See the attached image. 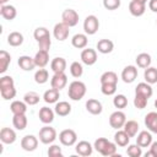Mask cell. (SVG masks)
I'll list each match as a JSON object with an SVG mask.
<instances>
[{
  "label": "cell",
  "mask_w": 157,
  "mask_h": 157,
  "mask_svg": "<svg viewBox=\"0 0 157 157\" xmlns=\"http://www.w3.org/2000/svg\"><path fill=\"white\" fill-rule=\"evenodd\" d=\"M156 25H157V21H156Z\"/></svg>",
  "instance_id": "9f6ffc18"
},
{
  "label": "cell",
  "mask_w": 157,
  "mask_h": 157,
  "mask_svg": "<svg viewBox=\"0 0 157 157\" xmlns=\"http://www.w3.org/2000/svg\"><path fill=\"white\" fill-rule=\"evenodd\" d=\"M21 147L27 152H32L38 147V139L34 135H26L21 139Z\"/></svg>",
  "instance_id": "7c38bea8"
},
{
  "label": "cell",
  "mask_w": 157,
  "mask_h": 157,
  "mask_svg": "<svg viewBox=\"0 0 157 157\" xmlns=\"http://www.w3.org/2000/svg\"><path fill=\"white\" fill-rule=\"evenodd\" d=\"M135 1H137V2H141V4H146V2H147V0H135Z\"/></svg>",
  "instance_id": "db71d44e"
},
{
  "label": "cell",
  "mask_w": 157,
  "mask_h": 157,
  "mask_svg": "<svg viewBox=\"0 0 157 157\" xmlns=\"http://www.w3.org/2000/svg\"><path fill=\"white\" fill-rule=\"evenodd\" d=\"M59 141L64 146H74L77 141V134L72 129H64L59 134Z\"/></svg>",
  "instance_id": "5b68a950"
},
{
  "label": "cell",
  "mask_w": 157,
  "mask_h": 157,
  "mask_svg": "<svg viewBox=\"0 0 157 157\" xmlns=\"http://www.w3.org/2000/svg\"><path fill=\"white\" fill-rule=\"evenodd\" d=\"M66 85H67V76L65 75V72H55L53 75L50 80V86L53 88L61 91Z\"/></svg>",
  "instance_id": "8fae6325"
},
{
  "label": "cell",
  "mask_w": 157,
  "mask_h": 157,
  "mask_svg": "<svg viewBox=\"0 0 157 157\" xmlns=\"http://www.w3.org/2000/svg\"><path fill=\"white\" fill-rule=\"evenodd\" d=\"M54 112L55 114H58L59 117H66L71 113V104L66 101H60L55 103L54 107Z\"/></svg>",
  "instance_id": "cb8c5ba5"
},
{
  "label": "cell",
  "mask_w": 157,
  "mask_h": 157,
  "mask_svg": "<svg viewBox=\"0 0 157 157\" xmlns=\"http://www.w3.org/2000/svg\"><path fill=\"white\" fill-rule=\"evenodd\" d=\"M69 33H70V27L67 25H65L64 22H58L54 28H53V36L55 39L63 42L65 39H67L69 37Z\"/></svg>",
  "instance_id": "9c48e42d"
},
{
  "label": "cell",
  "mask_w": 157,
  "mask_h": 157,
  "mask_svg": "<svg viewBox=\"0 0 157 157\" xmlns=\"http://www.w3.org/2000/svg\"><path fill=\"white\" fill-rule=\"evenodd\" d=\"M146 157H157V141H152V144L150 145V151L145 153Z\"/></svg>",
  "instance_id": "f907efd6"
},
{
  "label": "cell",
  "mask_w": 157,
  "mask_h": 157,
  "mask_svg": "<svg viewBox=\"0 0 157 157\" xmlns=\"http://www.w3.org/2000/svg\"><path fill=\"white\" fill-rule=\"evenodd\" d=\"M101 92L104 96H113L117 92V83H101Z\"/></svg>",
  "instance_id": "ee69618b"
},
{
  "label": "cell",
  "mask_w": 157,
  "mask_h": 157,
  "mask_svg": "<svg viewBox=\"0 0 157 157\" xmlns=\"http://www.w3.org/2000/svg\"><path fill=\"white\" fill-rule=\"evenodd\" d=\"M136 144L140 146V147H150V145L152 144V135H151V131H147V130H142L137 134V137H136Z\"/></svg>",
  "instance_id": "ffe728a7"
},
{
  "label": "cell",
  "mask_w": 157,
  "mask_h": 157,
  "mask_svg": "<svg viewBox=\"0 0 157 157\" xmlns=\"http://www.w3.org/2000/svg\"><path fill=\"white\" fill-rule=\"evenodd\" d=\"M120 4H121V0H103V6L109 11L119 9Z\"/></svg>",
  "instance_id": "7dc6e473"
},
{
  "label": "cell",
  "mask_w": 157,
  "mask_h": 157,
  "mask_svg": "<svg viewBox=\"0 0 157 157\" xmlns=\"http://www.w3.org/2000/svg\"><path fill=\"white\" fill-rule=\"evenodd\" d=\"M101 83H117L118 85V75L114 71H105L101 75Z\"/></svg>",
  "instance_id": "f35d334b"
},
{
  "label": "cell",
  "mask_w": 157,
  "mask_h": 157,
  "mask_svg": "<svg viewBox=\"0 0 157 157\" xmlns=\"http://www.w3.org/2000/svg\"><path fill=\"white\" fill-rule=\"evenodd\" d=\"M56 136H58L56 130H55L54 128H52L50 125H48V124H47L45 126H43V128L39 130V135H38L39 141H40L42 144H44V145H50V144H53V142L55 141Z\"/></svg>",
  "instance_id": "277c9868"
},
{
  "label": "cell",
  "mask_w": 157,
  "mask_h": 157,
  "mask_svg": "<svg viewBox=\"0 0 157 157\" xmlns=\"http://www.w3.org/2000/svg\"><path fill=\"white\" fill-rule=\"evenodd\" d=\"M86 91H87L86 85L80 80H75L69 85L67 96L71 101H81L85 97Z\"/></svg>",
  "instance_id": "3957f363"
},
{
  "label": "cell",
  "mask_w": 157,
  "mask_h": 157,
  "mask_svg": "<svg viewBox=\"0 0 157 157\" xmlns=\"http://www.w3.org/2000/svg\"><path fill=\"white\" fill-rule=\"evenodd\" d=\"M145 125L148 131L157 134V112H150L145 115Z\"/></svg>",
  "instance_id": "d6986e66"
},
{
  "label": "cell",
  "mask_w": 157,
  "mask_h": 157,
  "mask_svg": "<svg viewBox=\"0 0 157 157\" xmlns=\"http://www.w3.org/2000/svg\"><path fill=\"white\" fill-rule=\"evenodd\" d=\"M60 98V91L56 90V88H49L44 92L43 94V101L45 103H49V104H53V103H56Z\"/></svg>",
  "instance_id": "4316f807"
},
{
  "label": "cell",
  "mask_w": 157,
  "mask_h": 157,
  "mask_svg": "<svg viewBox=\"0 0 157 157\" xmlns=\"http://www.w3.org/2000/svg\"><path fill=\"white\" fill-rule=\"evenodd\" d=\"M93 148H94V147H93L88 141H86V140L78 141V142L76 144V146H75V151H76V153L80 155V156H82V157L91 156L92 152H93Z\"/></svg>",
  "instance_id": "9a60e30c"
},
{
  "label": "cell",
  "mask_w": 157,
  "mask_h": 157,
  "mask_svg": "<svg viewBox=\"0 0 157 157\" xmlns=\"http://www.w3.org/2000/svg\"><path fill=\"white\" fill-rule=\"evenodd\" d=\"M155 108H156V109H157V99H156V101H155Z\"/></svg>",
  "instance_id": "11a10c76"
},
{
  "label": "cell",
  "mask_w": 157,
  "mask_h": 157,
  "mask_svg": "<svg viewBox=\"0 0 157 157\" xmlns=\"http://www.w3.org/2000/svg\"><path fill=\"white\" fill-rule=\"evenodd\" d=\"M139 123L136 120H126L124 126H123V130L130 136V137H134L137 135V131H139Z\"/></svg>",
  "instance_id": "4dcf8cb0"
},
{
  "label": "cell",
  "mask_w": 157,
  "mask_h": 157,
  "mask_svg": "<svg viewBox=\"0 0 157 157\" xmlns=\"http://www.w3.org/2000/svg\"><path fill=\"white\" fill-rule=\"evenodd\" d=\"M135 61H136V65H137L139 67L146 69V67L151 66L152 59H151V55H150L148 53H140V54L136 56Z\"/></svg>",
  "instance_id": "1f68e13d"
},
{
  "label": "cell",
  "mask_w": 157,
  "mask_h": 157,
  "mask_svg": "<svg viewBox=\"0 0 157 157\" xmlns=\"http://www.w3.org/2000/svg\"><path fill=\"white\" fill-rule=\"evenodd\" d=\"M126 155L130 157H140L142 155V147H140L137 144L129 145L126 148Z\"/></svg>",
  "instance_id": "f6af8a7d"
},
{
  "label": "cell",
  "mask_w": 157,
  "mask_h": 157,
  "mask_svg": "<svg viewBox=\"0 0 157 157\" xmlns=\"http://www.w3.org/2000/svg\"><path fill=\"white\" fill-rule=\"evenodd\" d=\"M7 43L11 47H20L23 43V36H22V33L17 32V31H13V32L9 33V36H7Z\"/></svg>",
  "instance_id": "e575fe53"
},
{
  "label": "cell",
  "mask_w": 157,
  "mask_h": 157,
  "mask_svg": "<svg viewBox=\"0 0 157 157\" xmlns=\"http://www.w3.org/2000/svg\"><path fill=\"white\" fill-rule=\"evenodd\" d=\"M50 69L55 74V72H65L66 70V60L61 56H56L52 60L50 63Z\"/></svg>",
  "instance_id": "f1b7e54d"
},
{
  "label": "cell",
  "mask_w": 157,
  "mask_h": 157,
  "mask_svg": "<svg viewBox=\"0 0 157 157\" xmlns=\"http://www.w3.org/2000/svg\"><path fill=\"white\" fill-rule=\"evenodd\" d=\"M144 78L150 85L157 83V69L156 67H152V66L146 67L145 71H144Z\"/></svg>",
  "instance_id": "d590c367"
},
{
  "label": "cell",
  "mask_w": 157,
  "mask_h": 157,
  "mask_svg": "<svg viewBox=\"0 0 157 157\" xmlns=\"http://www.w3.org/2000/svg\"><path fill=\"white\" fill-rule=\"evenodd\" d=\"M17 64L18 66L23 70V71H32L34 67H36V63H34V59L31 58L29 55H21L17 60Z\"/></svg>",
  "instance_id": "e0dca14e"
},
{
  "label": "cell",
  "mask_w": 157,
  "mask_h": 157,
  "mask_svg": "<svg viewBox=\"0 0 157 157\" xmlns=\"http://www.w3.org/2000/svg\"><path fill=\"white\" fill-rule=\"evenodd\" d=\"M49 80V72L47 69L44 67H39L36 72H34V81L38 85H43Z\"/></svg>",
  "instance_id": "74e56055"
},
{
  "label": "cell",
  "mask_w": 157,
  "mask_h": 157,
  "mask_svg": "<svg viewBox=\"0 0 157 157\" xmlns=\"http://www.w3.org/2000/svg\"><path fill=\"white\" fill-rule=\"evenodd\" d=\"M113 104H114L115 108L121 110V109H124L128 105V98L124 94H117L113 98Z\"/></svg>",
  "instance_id": "7bdbcfd3"
},
{
  "label": "cell",
  "mask_w": 157,
  "mask_h": 157,
  "mask_svg": "<svg viewBox=\"0 0 157 157\" xmlns=\"http://www.w3.org/2000/svg\"><path fill=\"white\" fill-rule=\"evenodd\" d=\"M99 28V21L97 18V16L94 15H88L85 21H83V31L88 36H93Z\"/></svg>",
  "instance_id": "8992f818"
},
{
  "label": "cell",
  "mask_w": 157,
  "mask_h": 157,
  "mask_svg": "<svg viewBox=\"0 0 157 157\" xmlns=\"http://www.w3.org/2000/svg\"><path fill=\"white\" fill-rule=\"evenodd\" d=\"M129 141H130V136L123 129L117 130V132L114 134V142L117 144V146L125 147L129 145Z\"/></svg>",
  "instance_id": "83f0119b"
},
{
  "label": "cell",
  "mask_w": 157,
  "mask_h": 157,
  "mask_svg": "<svg viewBox=\"0 0 157 157\" xmlns=\"http://www.w3.org/2000/svg\"><path fill=\"white\" fill-rule=\"evenodd\" d=\"M81 61L87 66H91V65L96 64V61H97V52L94 49H92V48H85L81 52Z\"/></svg>",
  "instance_id": "4fadbf2b"
},
{
  "label": "cell",
  "mask_w": 157,
  "mask_h": 157,
  "mask_svg": "<svg viewBox=\"0 0 157 157\" xmlns=\"http://www.w3.org/2000/svg\"><path fill=\"white\" fill-rule=\"evenodd\" d=\"M78 20H80L78 13L72 9H65L63 11V13H61V22L67 25L70 28L75 27L78 23Z\"/></svg>",
  "instance_id": "ba28073f"
},
{
  "label": "cell",
  "mask_w": 157,
  "mask_h": 157,
  "mask_svg": "<svg viewBox=\"0 0 157 157\" xmlns=\"http://www.w3.org/2000/svg\"><path fill=\"white\" fill-rule=\"evenodd\" d=\"M48 36H50V33H49L48 28H45V27H37L34 29V32H33V37H34V39L37 42H39L40 39H43V38H45Z\"/></svg>",
  "instance_id": "bcb514c9"
},
{
  "label": "cell",
  "mask_w": 157,
  "mask_h": 157,
  "mask_svg": "<svg viewBox=\"0 0 157 157\" xmlns=\"http://www.w3.org/2000/svg\"><path fill=\"white\" fill-rule=\"evenodd\" d=\"M70 74L72 77L75 78H80L83 74V67H82V64L78 63V61H72L71 65H70Z\"/></svg>",
  "instance_id": "60d3db41"
},
{
  "label": "cell",
  "mask_w": 157,
  "mask_h": 157,
  "mask_svg": "<svg viewBox=\"0 0 157 157\" xmlns=\"http://www.w3.org/2000/svg\"><path fill=\"white\" fill-rule=\"evenodd\" d=\"M96 48L101 54H109L114 49V43L110 39H99Z\"/></svg>",
  "instance_id": "484cf974"
},
{
  "label": "cell",
  "mask_w": 157,
  "mask_h": 157,
  "mask_svg": "<svg viewBox=\"0 0 157 157\" xmlns=\"http://www.w3.org/2000/svg\"><path fill=\"white\" fill-rule=\"evenodd\" d=\"M7 1H9V0H0V4H1V5H6Z\"/></svg>",
  "instance_id": "f5cc1de1"
},
{
  "label": "cell",
  "mask_w": 157,
  "mask_h": 157,
  "mask_svg": "<svg viewBox=\"0 0 157 157\" xmlns=\"http://www.w3.org/2000/svg\"><path fill=\"white\" fill-rule=\"evenodd\" d=\"M27 117L26 114H13V118H12V125L16 130H25L26 126H27Z\"/></svg>",
  "instance_id": "f546056e"
},
{
  "label": "cell",
  "mask_w": 157,
  "mask_h": 157,
  "mask_svg": "<svg viewBox=\"0 0 157 157\" xmlns=\"http://www.w3.org/2000/svg\"><path fill=\"white\" fill-rule=\"evenodd\" d=\"M147 102H148L147 97H145L142 94H139V93H135V97H134V105H135V108L144 109V108H146Z\"/></svg>",
  "instance_id": "b9f144b4"
},
{
  "label": "cell",
  "mask_w": 157,
  "mask_h": 157,
  "mask_svg": "<svg viewBox=\"0 0 157 157\" xmlns=\"http://www.w3.org/2000/svg\"><path fill=\"white\" fill-rule=\"evenodd\" d=\"M137 67L134 66V65H128L123 69L121 71V80L125 82V83H131L136 80L137 77Z\"/></svg>",
  "instance_id": "30bf717a"
},
{
  "label": "cell",
  "mask_w": 157,
  "mask_h": 157,
  "mask_svg": "<svg viewBox=\"0 0 157 157\" xmlns=\"http://www.w3.org/2000/svg\"><path fill=\"white\" fill-rule=\"evenodd\" d=\"M148 7L152 12H157V0H148Z\"/></svg>",
  "instance_id": "816d5d0a"
},
{
  "label": "cell",
  "mask_w": 157,
  "mask_h": 157,
  "mask_svg": "<svg viewBox=\"0 0 157 157\" xmlns=\"http://www.w3.org/2000/svg\"><path fill=\"white\" fill-rule=\"evenodd\" d=\"M10 109L12 114H26L27 103L25 101H12L10 104Z\"/></svg>",
  "instance_id": "836d02e7"
},
{
  "label": "cell",
  "mask_w": 157,
  "mask_h": 157,
  "mask_svg": "<svg viewBox=\"0 0 157 157\" xmlns=\"http://www.w3.org/2000/svg\"><path fill=\"white\" fill-rule=\"evenodd\" d=\"M34 63L37 67H45L47 64L49 63V52L48 50H42L39 49L36 55H34Z\"/></svg>",
  "instance_id": "44dd1931"
},
{
  "label": "cell",
  "mask_w": 157,
  "mask_h": 157,
  "mask_svg": "<svg viewBox=\"0 0 157 157\" xmlns=\"http://www.w3.org/2000/svg\"><path fill=\"white\" fill-rule=\"evenodd\" d=\"M129 11L132 16L135 17H140L145 13L146 11V4H141V2H137L135 0H131L129 2Z\"/></svg>",
  "instance_id": "7402d4cb"
},
{
  "label": "cell",
  "mask_w": 157,
  "mask_h": 157,
  "mask_svg": "<svg viewBox=\"0 0 157 157\" xmlns=\"http://www.w3.org/2000/svg\"><path fill=\"white\" fill-rule=\"evenodd\" d=\"M54 115H55V112L52 108H49V107H42L39 109V113H38L39 120L43 124H50V123H53Z\"/></svg>",
  "instance_id": "2e32d148"
},
{
  "label": "cell",
  "mask_w": 157,
  "mask_h": 157,
  "mask_svg": "<svg viewBox=\"0 0 157 157\" xmlns=\"http://www.w3.org/2000/svg\"><path fill=\"white\" fill-rule=\"evenodd\" d=\"M0 93L5 101H10V99L15 98L16 88H15L13 78L11 76L4 75L0 77Z\"/></svg>",
  "instance_id": "7a4b0ae2"
},
{
  "label": "cell",
  "mask_w": 157,
  "mask_h": 157,
  "mask_svg": "<svg viewBox=\"0 0 157 157\" xmlns=\"http://www.w3.org/2000/svg\"><path fill=\"white\" fill-rule=\"evenodd\" d=\"M37 43H38V48H39V49H42V50H48V52H49L50 45H52L50 36H48V37H45V38L40 39V40H39V42H37Z\"/></svg>",
  "instance_id": "681fc988"
},
{
  "label": "cell",
  "mask_w": 157,
  "mask_h": 157,
  "mask_svg": "<svg viewBox=\"0 0 157 157\" xmlns=\"http://www.w3.org/2000/svg\"><path fill=\"white\" fill-rule=\"evenodd\" d=\"M63 155L61 152V147L59 145H50L48 147V156L49 157H60Z\"/></svg>",
  "instance_id": "c3c4849f"
},
{
  "label": "cell",
  "mask_w": 157,
  "mask_h": 157,
  "mask_svg": "<svg viewBox=\"0 0 157 157\" xmlns=\"http://www.w3.org/2000/svg\"><path fill=\"white\" fill-rule=\"evenodd\" d=\"M93 147L97 152H99L104 157H110V156L117 155V144L109 141L105 137H98L94 141Z\"/></svg>",
  "instance_id": "6da1fadb"
},
{
  "label": "cell",
  "mask_w": 157,
  "mask_h": 157,
  "mask_svg": "<svg viewBox=\"0 0 157 157\" xmlns=\"http://www.w3.org/2000/svg\"><path fill=\"white\" fill-rule=\"evenodd\" d=\"M39 99H40L39 94L34 91H29L23 96V101L27 103V105H36L37 103H39Z\"/></svg>",
  "instance_id": "ab89813d"
},
{
  "label": "cell",
  "mask_w": 157,
  "mask_h": 157,
  "mask_svg": "<svg viewBox=\"0 0 157 157\" xmlns=\"http://www.w3.org/2000/svg\"><path fill=\"white\" fill-rule=\"evenodd\" d=\"M17 139V135H16V131L11 128H2L0 130V140L2 144H6V145H11L16 141Z\"/></svg>",
  "instance_id": "5bb4252c"
},
{
  "label": "cell",
  "mask_w": 157,
  "mask_h": 157,
  "mask_svg": "<svg viewBox=\"0 0 157 157\" xmlns=\"http://www.w3.org/2000/svg\"><path fill=\"white\" fill-rule=\"evenodd\" d=\"M87 43H88V39H87V34L86 33H76L71 38L72 47H75L77 49H85L87 47Z\"/></svg>",
  "instance_id": "d4e9b609"
},
{
  "label": "cell",
  "mask_w": 157,
  "mask_h": 157,
  "mask_svg": "<svg viewBox=\"0 0 157 157\" xmlns=\"http://www.w3.org/2000/svg\"><path fill=\"white\" fill-rule=\"evenodd\" d=\"M86 110L93 115H99L103 110V107H102V103L98 101V99H94V98H90L87 99L86 102Z\"/></svg>",
  "instance_id": "ac0fdd59"
},
{
  "label": "cell",
  "mask_w": 157,
  "mask_h": 157,
  "mask_svg": "<svg viewBox=\"0 0 157 157\" xmlns=\"http://www.w3.org/2000/svg\"><path fill=\"white\" fill-rule=\"evenodd\" d=\"M125 121H126V115H125V113L121 112L120 109L113 112V113L110 114V117H109V125H110L113 129H117V130L123 129Z\"/></svg>",
  "instance_id": "52a82bcc"
},
{
  "label": "cell",
  "mask_w": 157,
  "mask_h": 157,
  "mask_svg": "<svg viewBox=\"0 0 157 157\" xmlns=\"http://www.w3.org/2000/svg\"><path fill=\"white\" fill-rule=\"evenodd\" d=\"M11 63V55L6 50H0V74H4Z\"/></svg>",
  "instance_id": "8d00e7d4"
},
{
  "label": "cell",
  "mask_w": 157,
  "mask_h": 157,
  "mask_svg": "<svg viewBox=\"0 0 157 157\" xmlns=\"http://www.w3.org/2000/svg\"><path fill=\"white\" fill-rule=\"evenodd\" d=\"M0 15H1L2 18L7 20V21H12L17 16V10L12 5H1V7H0Z\"/></svg>",
  "instance_id": "603a6c76"
},
{
  "label": "cell",
  "mask_w": 157,
  "mask_h": 157,
  "mask_svg": "<svg viewBox=\"0 0 157 157\" xmlns=\"http://www.w3.org/2000/svg\"><path fill=\"white\" fill-rule=\"evenodd\" d=\"M135 93H139V94H142V96L150 98L152 96V93H153V90H152L151 85L145 81V82L137 83V86L135 87Z\"/></svg>",
  "instance_id": "d6a6232c"
}]
</instances>
